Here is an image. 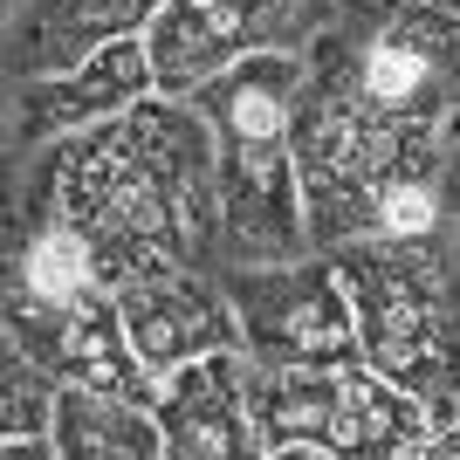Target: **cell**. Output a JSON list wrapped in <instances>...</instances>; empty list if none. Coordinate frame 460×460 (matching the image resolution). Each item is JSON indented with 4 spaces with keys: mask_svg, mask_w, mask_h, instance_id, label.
<instances>
[{
    "mask_svg": "<svg viewBox=\"0 0 460 460\" xmlns=\"http://www.w3.org/2000/svg\"><path fill=\"white\" fill-rule=\"evenodd\" d=\"M7 344L28 350L56 385H96V392H124V399H145V405H158V392H165L145 371L131 330H124L117 288L83 296V303H28V296H7Z\"/></svg>",
    "mask_w": 460,
    "mask_h": 460,
    "instance_id": "8",
    "label": "cell"
},
{
    "mask_svg": "<svg viewBox=\"0 0 460 460\" xmlns=\"http://www.w3.org/2000/svg\"><path fill=\"white\" fill-rule=\"evenodd\" d=\"M337 0H165L145 28L165 96H192L248 56H309Z\"/></svg>",
    "mask_w": 460,
    "mask_h": 460,
    "instance_id": "6",
    "label": "cell"
},
{
    "mask_svg": "<svg viewBox=\"0 0 460 460\" xmlns=\"http://www.w3.org/2000/svg\"><path fill=\"white\" fill-rule=\"evenodd\" d=\"M7 269H14L7 296H28V303H83V296L111 288L96 248L56 213H21L14 220V261Z\"/></svg>",
    "mask_w": 460,
    "mask_h": 460,
    "instance_id": "14",
    "label": "cell"
},
{
    "mask_svg": "<svg viewBox=\"0 0 460 460\" xmlns=\"http://www.w3.org/2000/svg\"><path fill=\"white\" fill-rule=\"evenodd\" d=\"M165 0H21L7 21V69L14 83L62 76L111 41H131L158 21Z\"/></svg>",
    "mask_w": 460,
    "mask_h": 460,
    "instance_id": "12",
    "label": "cell"
},
{
    "mask_svg": "<svg viewBox=\"0 0 460 460\" xmlns=\"http://www.w3.org/2000/svg\"><path fill=\"white\" fill-rule=\"evenodd\" d=\"M49 454L69 460H152L165 454V426L145 399L124 392H96V385H62L56 426H49Z\"/></svg>",
    "mask_w": 460,
    "mask_h": 460,
    "instance_id": "13",
    "label": "cell"
},
{
    "mask_svg": "<svg viewBox=\"0 0 460 460\" xmlns=\"http://www.w3.org/2000/svg\"><path fill=\"white\" fill-rule=\"evenodd\" d=\"M309 56H248L227 76L192 90L213 124L220 158V269L303 261V158H296V103H303Z\"/></svg>",
    "mask_w": 460,
    "mask_h": 460,
    "instance_id": "3",
    "label": "cell"
},
{
    "mask_svg": "<svg viewBox=\"0 0 460 460\" xmlns=\"http://www.w3.org/2000/svg\"><path fill=\"white\" fill-rule=\"evenodd\" d=\"M254 365V358H248ZM254 447L261 454H330V460H399L433 447V412L412 392L365 365V358H323V365H254Z\"/></svg>",
    "mask_w": 460,
    "mask_h": 460,
    "instance_id": "5",
    "label": "cell"
},
{
    "mask_svg": "<svg viewBox=\"0 0 460 460\" xmlns=\"http://www.w3.org/2000/svg\"><path fill=\"white\" fill-rule=\"evenodd\" d=\"M337 21L420 41L426 56L460 83V0H337Z\"/></svg>",
    "mask_w": 460,
    "mask_h": 460,
    "instance_id": "15",
    "label": "cell"
},
{
    "mask_svg": "<svg viewBox=\"0 0 460 460\" xmlns=\"http://www.w3.org/2000/svg\"><path fill=\"white\" fill-rule=\"evenodd\" d=\"M117 309H124V330L158 385L207 350H241V316H234L227 282H213V269L137 275L117 288Z\"/></svg>",
    "mask_w": 460,
    "mask_h": 460,
    "instance_id": "9",
    "label": "cell"
},
{
    "mask_svg": "<svg viewBox=\"0 0 460 460\" xmlns=\"http://www.w3.org/2000/svg\"><path fill=\"white\" fill-rule=\"evenodd\" d=\"M248 350H207L165 378L158 392V426L165 454L179 460H248L254 447V405H248Z\"/></svg>",
    "mask_w": 460,
    "mask_h": 460,
    "instance_id": "11",
    "label": "cell"
},
{
    "mask_svg": "<svg viewBox=\"0 0 460 460\" xmlns=\"http://www.w3.org/2000/svg\"><path fill=\"white\" fill-rule=\"evenodd\" d=\"M447 213H454V227H460V145L447 152Z\"/></svg>",
    "mask_w": 460,
    "mask_h": 460,
    "instance_id": "18",
    "label": "cell"
},
{
    "mask_svg": "<svg viewBox=\"0 0 460 460\" xmlns=\"http://www.w3.org/2000/svg\"><path fill=\"white\" fill-rule=\"evenodd\" d=\"M426 454H440V460H460V412H454V420L440 426V433H433V447H426Z\"/></svg>",
    "mask_w": 460,
    "mask_h": 460,
    "instance_id": "17",
    "label": "cell"
},
{
    "mask_svg": "<svg viewBox=\"0 0 460 460\" xmlns=\"http://www.w3.org/2000/svg\"><path fill=\"white\" fill-rule=\"evenodd\" d=\"M241 316V350L254 365H323L358 358V309L330 254L303 261H261V269L220 275Z\"/></svg>",
    "mask_w": 460,
    "mask_h": 460,
    "instance_id": "7",
    "label": "cell"
},
{
    "mask_svg": "<svg viewBox=\"0 0 460 460\" xmlns=\"http://www.w3.org/2000/svg\"><path fill=\"white\" fill-rule=\"evenodd\" d=\"M158 96V69H152V41H111L96 49L90 62L62 69V76H35L14 90V145L35 152V145H56V137L83 131V124H103V117L131 111Z\"/></svg>",
    "mask_w": 460,
    "mask_h": 460,
    "instance_id": "10",
    "label": "cell"
},
{
    "mask_svg": "<svg viewBox=\"0 0 460 460\" xmlns=\"http://www.w3.org/2000/svg\"><path fill=\"white\" fill-rule=\"evenodd\" d=\"M358 309V358L447 426L460 412V227L330 248Z\"/></svg>",
    "mask_w": 460,
    "mask_h": 460,
    "instance_id": "4",
    "label": "cell"
},
{
    "mask_svg": "<svg viewBox=\"0 0 460 460\" xmlns=\"http://www.w3.org/2000/svg\"><path fill=\"white\" fill-rule=\"evenodd\" d=\"M56 399H62V385L28 350L7 344V365H0V433H7V454H49Z\"/></svg>",
    "mask_w": 460,
    "mask_h": 460,
    "instance_id": "16",
    "label": "cell"
},
{
    "mask_svg": "<svg viewBox=\"0 0 460 460\" xmlns=\"http://www.w3.org/2000/svg\"><path fill=\"white\" fill-rule=\"evenodd\" d=\"M460 83L420 41L330 21L309 49L296 103L309 248H350L378 234L447 227V131Z\"/></svg>",
    "mask_w": 460,
    "mask_h": 460,
    "instance_id": "1",
    "label": "cell"
},
{
    "mask_svg": "<svg viewBox=\"0 0 460 460\" xmlns=\"http://www.w3.org/2000/svg\"><path fill=\"white\" fill-rule=\"evenodd\" d=\"M21 213H56L83 234L111 275L220 269V158L192 96H145L131 111L56 137L28 165Z\"/></svg>",
    "mask_w": 460,
    "mask_h": 460,
    "instance_id": "2",
    "label": "cell"
}]
</instances>
